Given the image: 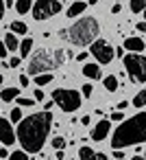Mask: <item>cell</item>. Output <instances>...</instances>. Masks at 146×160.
Returning <instances> with one entry per match:
<instances>
[{
    "label": "cell",
    "instance_id": "obj_23",
    "mask_svg": "<svg viewBox=\"0 0 146 160\" xmlns=\"http://www.w3.org/2000/svg\"><path fill=\"white\" fill-rule=\"evenodd\" d=\"M50 81H52V75H48V72L35 77V86H46V83H50Z\"/></svg>",
    "mask_w": 146,
    "mask_h": 160
},
{
    "label": "cell",
    "instance_id": "obj_27",
    "mask_svg": "<svg viewBox=\"0 0 146 160\" xmlns=\"http://www.w3.org/2000/svg\"><path fill=\"white\" fill-rule=\"evenodd\" d=\"M92 92H94V86H92V83H85V86H83V90H81V97H87V99H89V97H92Z\"/></svg>",
    "mask_w": 146,
    "mask_h": 160
},
{
    "label": "cell",
    "instance_id": "obj_1",
    "mask_svg": "<svg viewBox=\"0 0 146 160\" xmlns=\"http://www.w3.org/2000/svg\"><path fill=\"white\" fill-rule=\"evenodd\" d=\"M50 127H52V114L50 112H35V114L22 118L18 123V132H16V138L20 140L22 151L24 153L42 151V147L50 134Z\"/></svg>",
    "mask_w": 146,
    "mask_h": 160
},
{
    "label": "cell",
    "instance_id": "obj_14",
    "mask_svg": "<svg viewBox=\"0 0 146 160\" xmlns=\"http://www.w3.org/2000/svg\"><path fill=\"white\" fill-rule=\"evenodd\" d=\"M18 48H20V59H22V57H29L31 51H33V38H24V40L18 44Z\"/></svg>",
    "mask_w": 146,
    "mask_h": 160
},
{
    "label": "cell",
    "instance_id": "obj_8",
    "mask_svg": "<svg viewBox=\"0 0 146 160\" xmlns=\"http://www.w3.org/2000/svg\"><path fill=\"white\" fill-rule=\"evenodd\" d=\"M89 53L96 57L98 64H109L113 59V46L107 40H94L89 44Z\"/></svg>",
    "mask_w": 146,
    "mask_h": 160
},
{
    "label": "cell",
    "instance_id": "obj_16",
    "mask_svg": "<svg viewBox=\"0 0 146 160\" xmlns=\"http://www.w3.org/2000/svg\"><path fill=\"white\" fill-rule=\"evenodd\" d=\"M103 86H105L107 92H116V90H118V77H116V75L105 77V79H103Z\"/></svg>",
    "mask_w": 146,
    "mask_h": 160
},
{
    "label": "cell",
    "instance_id": "obj_20",
    "mask_svg": "<svg viewBox=\"0 0 146 160\" xmlns=\"http://www.w3.org/2000/svg\"><path fill=\"white\" fill-rule=\"evenodd\" d=\"M26 31H29V27H26L24 22H20V20L11 22V33H13V35H16V33H22V35H24Z\"/></svg>",
    "mask_w": 146,
    "mask_h": 160
},
{
    "label": "cell",
    "instance_id": "obj_11",
    "mask_svg": "<svg viewBox=\"0 0 146 160\" xmlns=\"http://www.w3.org/2000/svg\"><path fill=\"white\" fill-rule=\"evenodd\" d=\"M122 48L129 51V53H142L144 51V40L142 38H126L124 44H122Z\"/></svg>",
    "mask_w": 146,
    "mask_h": 160
},
{
    "label": "cell",
    "instance_id": "obj_28",
    "mask_svg": "<svg viewBox=\"0 0 146 160\" xmlns=\"http://www.w3.org/2000/svg\"><path fill=\"white\" fill-rule=\"evenodd\" d=\"M11 121H18V123L22 121V110L20 108H13L11 110Z\"/></svg>",
    "mask_w": 146,
    "mask_h": 160
},
{
    "label": "cell",
    "instance_id": "obj_43",
    "mask_svg": "<svg viewBox=\"0 0 146 160\" xmlns=\"http://www.w3.org/2000/svg\"><path fill=\"white\" fill-rule=\"evenodd\" d=\"M5 7L9 9V7H13V0H5Z\"/></svg>",
    "mask_w": 146,
    "mask_h": 160
},
{
    "label": "cell",
    "instance_id": "obj_29",
    "mask_svg": "<svg viewBox=\"0 0 146 160\" xmlns=\"http://www.w3.org/2000/svg\"><path fill=\"white\" fill-rule=\"evenodd\" d=\"M33 101H44V90H42V88H37V90H35V97H33Z\"/></svg>",
    "mask_w": 146,
    "mask_h": 160
},
{
    "label": "cell",
    "instance_id": "obj_30",
    "mask_svg": "<svg viewBox=\"0 0 146 160\" xmlns=\"http://www.w3.org/2000/svg\"><path fill=\"white\" fill-rule=\"evenodd\" d=\"M111 121H124V114H122V112H118V110H116V112H113V114H111Z\"/></svg>",
    "mask_w": 146,
    "mask_h": 160
},
{
    "label": "cell",
    "instance_id": "obj_46",
    "mask_svg": "<svg viewBox=\"0 0 146 160\" xmlns=\"http://www.w3.org/2000/svg\"><path fill=\"white\" fill-rule=\"evenodd\" d=\"M87 2H89V5H96V2H98V0H87Z\"/></svg>",
    "mask_w": 146,
    "mask_h": 160
},
{
    "label": "cell",
    "instance_id": "obj_19",
    "mask_svg": "<svg viewBox=\"0 0 146 160\" xmlns=\"http://www.w3.org/2000/svg\"><path fill=\"white\" fill-rule=\"evenodd\" d=\"M79 158L81 160H96V153H94L92 147H81L79 149Z\"/></svg>",
    "mask_w": 146,
    "mask_h": 160
},
{
    "label": "cell",
    "instance_id": "obj_42",
    "mask_svg": "<svg viewBox=\"0 0 146 160\" xmlns=\"http://www.w3.org/2000/svg\"><path fill=\"white\" fill-rule=\"evenodd\" d=\"M0 158H7V149H5V147L0 149Z\"/></svg>",
    "mask_w": 146,
    "mask_h": 160
},
{
    "label": "cell",
    "instance_id": "obj_5",
    "mask_svg": "<svg viewBox=\"0 0 146 160\" xmlns=\"http://www.w3.org/2000/svg\"><path fill=\"white\" fill-rule=\"evenodd\" d=\"M122 64H124V70L133 83L146 81V57L142 53H124Z\"/></svg>",
    "mask_w": 146,
    "mask_h": 160
},
{
    "label": "cell",
    "instance_id": "obj_18",
    "mask_svg": "<svg viewBox=\"0 0 146 160\" xmlns=\"http://www.w3.org/2000/svg\"><path fill=\"white\" fill-rule=\"evenodd\" d=\"M31 7H33V0H18V2H16V11L20 16H24L26 11H31Z\"/></svg>",
    "mask_w": 146,
    "mask_h": 160
},
{
    "label": "cell",
    "instance_id": "obj_9",
    "mask_svg": "<svg viewBox=\"0 0 146 160\" xmlns=\"http://www.w3.org/2000/svg\"><path fill=\"white\" fill-rule=\"evenodd\" d=\"M0 142L7 145V147L16 142V132H13L11 123L7 118H2V116H0Z\"/></svg>",
    "mask_w": 146,
    "mask_h": 160
},
{
    "label": "cell",
    "instance_id": "obj_10",
    "mask_svg": "<svg viewBox=\"0 0 146 160\" xmlns=\"http://www.w3.org/2000/svg\"><path fill=\"white\" fill-rule=\"evenodd\" d=\"M109 129H111L109 118H103V121H98V123L94 125V129H92V138H94L96 142H100V140H105V138H107Z\"/></svg>",
    "mask_w": 146,
    "mask_h": 160
},
{
    "label": "cell",
    "instance_id": "obj_6",
    "mask_svg": "<svg viewBox=\"0 0 146 160\" xmlns=\"http://www.w3.org/2000/svg\"><path fill=\"white\" fill-rule=\"evenodd\" d=\"M81 101H83L81 92H76L72 88H57V90H52V103L59 105L63 112H76L81 108Z\"/></svg>",
    "mask_w": 146,
    "mask_h": 160
},
{
    "label": "cell",
    "instance_id": "obj_21",
    "mask_svg": "<svg viewBox=\"0 0 146 160\" xmlns=\"http://www.w3.org/2000/svg\"><path fill=\"white\" fill-rule=\"evenodd\" d=\"M146 7V0H131V11L133 13H142Z\"/></svg>",
    "mask_w": 146,
    "mask_h": 160
},
{
    "label": "cell",
    "instance_id": "obj_7",
    "mask_svg": "<svg viewBox=\"0 0 146 160\" xmlns=\"http://www.w3.org/2000/svg\"><path fill=\"white\" fill-rule=\"evenodd\" d=\"M31 9H33V18L42 22V20H50L52 16H57L61 11V2L59 0H37Z\"/></svg>",
    "mask_w": 146,
    "mask_h": 160
},
{
    "label": "cell",
    "instance_id": "obj_15",
    "mask_svg": "<svg viewBox=\"0 0 146 160\" xmlns=\"http://www.w3.org/2000/svg\"><path fill=\"white\" fill-rule=\"evenodd\" d=\"M18 97H20V90H18V88H5L2 92H0V99L7 101V103H9V101H16Z\"/></svg>",
    "mask_w": 146,
    "mask_h": 160
},
{
    "label": "cell",
    "instance_id": "obj_22",
    "mask_svg": "<svg viewBox=\"0 0 146 160\" xmlns=\"http://www.w3.org/2000/svg\"><path fill=\"white\" fill-rule=\"evenodd\" d=\"M144 101H146V90H139L135 94V99H133V105L135 108H144Z\"/></svg>",
    "mask_w": 146,
    "mask_h": 160
},
{
    "label": "cell",
    "instance_id": "obj_39",
    "mask_svg": "<svg viewBox=\"0 0 146 160\" xmlns=\"http://www.w3.org/2000/svg\"><path fill=\"white\" fill-rule=\"evenodd\" d=\"M126 105H129V103H126V101H120V103H118V112H122V110H124V108H126Z\"/></svg>",
    "mask_w": 146,
    "mask_h": 160
},
{
    "label": "cell",
    "instance_id": "obj_47",
    "mask_svg": "<svg viewBox=\"0 0 146 160\" xmlns=\"http://www.w3.org/2000/svg\"><path fill=\"white\" fill-rule=\"evenodd\" d=\"M0 86H2V72H0Z\"/></svg>",
    "mask_w": 146,
    "mask_h": 160
},
{
    "label": "cell",
    "instance_id": "obj_45",
    "mask_svg": "<svg viewBox=\"0 0 146 160\" xmlns=\"http://www.w3.org/2000/svg\"><path fill=\"white\" fill-rule=\"evenodd\" d=\"M131 160H144V158H142V156H139V153H137V156H133V158H131Z\"/></svg>",
    "mask_w": 146,
    "mask_h": 160
},
{
    "label": "cell",
    "instance_id": "obj_24",
    "mask_svg": "<svg viewBox=\"0 0 146 160\" xmlns=\"http://www.w3.org/2000/svg\"><path fill=\"white\" fill-rule=\"evenodd\" d=\"M52 147H55L57 151H63V147H66V138H63V136H57V138H52Z\"/></svg>",
    "mask_w": 146,
    "mask_h": 160
},
{
    "label": "cell",
    "instance_id": "obj_2",
    "mask_svg": "<svg viewBox=\"0 0 146 160\" xmlns=\"http://www.w3.org/2000/svg\"><path fill=\"white\" fill-rule=\"evenodd\" d=\"M146 140V114L137 112L129 121H122L118 129L111 136V147L113 149H124L129 145H142Z\"/></svg>",
    "mask_w": 146,
    "mask_h": 160
},
{
    "label": "cell",
    "instance_id": "obj_26",
    "mask_svg": "<svg viewBox=\"0 0 146 160\" xmlns=\"http://www.w3.org/2000/svg\"><path fill=\"white\" fill-rule=\"evenodd\" d=\"M16 101H18V105H24V108H31V105H35V101H33V99H26V97H18Z\"/></svg>",
    "mask_w": 146,
    "mask_h": 160
},
{
    "label": "cell",
    "instance_id": "obj_32",
    "mask_svg": "<svg viewBox=\"0 0 146 160\" xmlns=\"http://www.w3.org/2000/svg\"><path fill=\"white\" fill-rule=\"evenodd\" d=\"M7 53H9V51H7V46H5L2 42H0V57H2V59H7Z\"/></svg>",
    "mask_w": 146,
    "mask_h": 160
},
{
    "label": "cell",
    "instance_id": "obj_31",
    "mask_svg": "<svg viewBox=\"0 0 146 160\" xmlns=\"http://www.w3.org/2000/svg\"><path fill=\"white\" fill-rule=\"evenodd\" d=\"M20 62H22L20 57H11V59H9V66H11V68H16V66H20Z\"/></svg>",
    "mask_w": 146,
    "mask_h": 160
},
{
    "label": "cell",
    "instance_id": "obj_38",
    "mask_svg": "<svg viewBox=\"0 0 146 160\" xmlns=\"http://www.w3.org/2000/svg\"><path fill=\"white\" fill-rule=\"evenodd\" d=\"M137 31L144 33V31H146V22H139V24H137Z\"/></svg>",
    "mask_w": 146,
    "mask_h": 160
},
{
    "label": "cell",
    "instance_id": "obj_44",
    "mask_svg": "<svg viewBox=\"0 0 146 160\" xmlns=\"http://www.w3.org/2000/svg\"><path fill=\"white\" fill-rule=\"evenodd\" d=\"M55 160H63V151H57V158Z\"/></svg>",
    "mask_w": 146,
    "mask_h": 160
},
{
    "label": "cell",
    "instance_id": "obj_17",
    "mask_svg": "<svg viewBox=\"0 0 146 160\" xmlns=\"http://www.w3.org/2000/svg\"><path fill=\"white\" fill-rule=\"evenodd\" d=\"M2 44L7 46V51H18V44H20V42H18V38H16L13 33H7L5 40H2Z\"/></svg>",
    "mask_w": 146,
    "mask_h": 160
},
{
    "label": "cell",
    "instance_id": "obj_4",
    "mask_svg": "<svg viewBox=\"0 0 146 160\" xmlns=\"http://www.w3.org/2000/svg\"><path fill=\"white\" fill-rule=\"evenodd\" d=\"M98 33H100V24H98V20L85 16V18L76 20L70 29H63L59 35L66 38V40H68L70 44H74V46H89V44L98 38Z\"/></svg>",
    "mask_w": 146,
    "mask_h": 160
},
{
    "label": "cell",
    "instance_id": "obj_12",
    "mask_svg": "<svg viewBox=\"0 0 146 160\" xmlns=\"http://www.w3.org/2000/svg\"><path fill=\"white\" fill-rule=\"evenodd\" d=\"M83 75H85L87 79H94V81L103 77V72H100V66H98V64H85V66H83Z\"/></svg>",
    "mask_w": 146,
    "mask_h": 160
},
{
    "label": "cell",
    "instance_id": "obj_41",
    "mask_svg": "<svg viewBox=\"0 0 146 160\" xmlns=\"http://www.w3.org/2000/svg\"><path fill=\"white\" fill-rule=\"evenodd\" d=\"M96 160H107V156L105 153H96Z\"/></svg>",
    "mask_w": 146,
    "mask_h": 160
},
{
    "label": "cell",
    "instance_id": "obj_13",
    "mask_svg": "<svg viewBox=\"0 0 146 160\" xmlns=\"http://www.w3.org/2000/svg\"><path fill=\"white\" fill-rule=\"evenodd\" d=\"M85 9H87V5L83 2V0H76V2H72L70 9H68V18H76V16H81Z\"/></svg>",
    "mask_w": 146,
    "mask_h": 160
},
{
    "label": "cell",
    "instance_id": "obj_40",
    "mask_svg": "<svg viewBox=\"0 0 146 160\" xmlns=\"http://www.w3.org/2000/svg\"><path fill=\"white\" fill-rule=\"evenodd\" d=\"M89 121H92L89 116H83V118H81V123H83V125H89Z\"/></svg>",
    "mask_w": 146,
    "mask_h": 160
},
{
    "label": "cell",
    "instance_id": "obj_25",
    "mask_svg": "<svg viewBox=\"0 0 146 160\" xmlns=\"http://www.w3.org/2000/svg\"><path fill=\"white\" fill-rule=\"evenodd\" d=\"M9 160H29V156L20 149V151H13V153H9Z\"/></svg>",
    "mask_w": 146,
    "mask_h": 160
},
{
    "label": "cell",
    "instance_id": "obj_34",
    "mask_svg": "<svg viewBox=\"0 0 146 160\" xmlns=\"http://www.w3.org/2000/svg\"><path fill=\"white\" fill-rule=\"evenodd\" d=\"M85 59H87V53H85V51H83V53H79V55H76V62H85Z\"/></svg>",
    "mask_w": 146,
    "mask_h": 160
},
{
    "label": "cell",
    "instance_id": "obj_37",
    "mask_svg": "<svg viewBox=\"0 0 146 160\" xmlns=\"http://www.w3.org/2000/svg\"><path fill=\"white\" fill-rule=\"evenodd\" d=\"M2 16H5V0H0V20H2Z\"/></svg>",
    "mask_w": 146,
    "mask_h": 160
},
{
    "label": "cell",
    "instance_id": "obj_3",
    "mask_svg": "<svg viewBox=\"0 0 146 160\" xmlns=\"http://www.w3.org/2000/svg\"><path fill=\"white\" fill-rule=\"evenodd\" d=\"M66 59H68V55H66L63 48H39V51L33 53L26 72L33 75V77L46 75V72L50 75L55 68H61L66 64Z\"/></svg>",
    "mask_w": 146,
    "mask_h": 160
},
{
    "label": "cell",
    "instance_id": "obj_33",
    "mask_svg": "<svg viewBox=\"0 0 146 160\" xmlns=\"http://www.w3.org/2000/svg\"><path fill=\"white\" fill-rule=\"evenodd\" d=\"M20 83H22V86H29V75L22 72V75H20Z\"/></svg>",
    "mask_w": 146,
    "mask_h": 160
},
{
    "label": "cell",
    "instance_id": "obj_35",
    "mask_svg": "<svg viewBox=\"0 0 146 160\" xmlns=\"http://www.w3.org/2000/svg\"><path fill=\"white\" fill-rule=\"evenodd\" d=\"M113 158H118V160H122V158H124V153H122V149H116V151H113Z\"/></svg>",
    "mask_w": 146,
    "mask_h": 160
},
{
    "label": "cell",
    "instance_id": "obj_36",
    "mask_svg": "<svg viewBox=\"0 0 146 160\" xmlns=\"http://www.w3.org/2000/svg\"><path fill=\"white\" fill-rule=\"evenodd\" d=\"M52 105H55L52 101H48V103H44V112H50V110H52Z\"/></svg>",
    "mask_w": 146,
    "mask_h": 160
}]
</instances>
